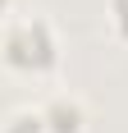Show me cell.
<instances>
[{
    "instance_id": "6da1fadb",
    "label": "cell",
    "mask_w": 128,
    "mask_h": 133,
    "mask_svg": "<svg viewBox=\"0 0 128 133\" xmlns=\"http://www.w3.org/2000/svg\"><path fill=\"white\" fill-rule=\"evenodd\" d=\"M0 55L14 69H23V74H46L60 60V41H55V32H51L46 18H18V23L5 28Z\"/></svg>"
},
{
    "instance_id": "7a4b0ae2",
    "label": "cell",
    "mask_w": 128,
    "mask_h": 133,
    "mask_svg": "<svg viewBox=\"0 0 128 133\" xmlns=\"http://www.w3.org/2000/svg\"><path fill=\"white\" fill-rule=\"evenodd\" d=\"M41 115H46V133H82V124H87L78 96H55Z\"/></svg>"
},
{
    "instance_id": "3957f363",
    "label": "cell",
    "mask_w": 128,
    "mask_h": 133,
    "mask_svg": "<svg viewBox=\"0 0 128 133\" xmlns=\"http://www.w3.org/2000/svg\"><path fill=\"white\" fill-rule=\"evenodd\" d=\"M0 133H46V115L41 110H14Z\"/></svg>"
},
{
    "instance_id": "277c9868",
    "label": "cell",
    "mask_w": 128,
    "mask_h": 133,
    "mask_svg": "<svg viewBox=\"0 0 128 133\" xmlns=\"http://www.w3.org/2000/svg\"><path fill=\"white\" fill-rule=\"evenodd\" d=\"M110 23L119 37H128V0H110Z\"/></svg>"
},
{
    "instance_id": "5b68a950",
    "label": "cell",
    "mask_w": 128,
    "mask_h": 133,
    "mask_svg": "<svg viewBox=\"0 0 128 133\" xmlns=\"http://www.w3.org/2000/svg\"><path fill=\"white\" fill-rule=\"evenodd\" d=\"M5 9H9V0H0V14H5Z\"/></svg>"
}]
</instances>
